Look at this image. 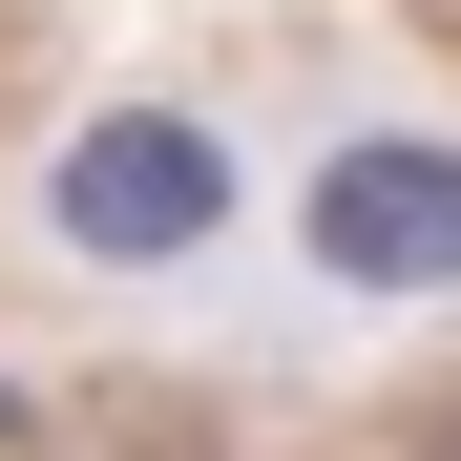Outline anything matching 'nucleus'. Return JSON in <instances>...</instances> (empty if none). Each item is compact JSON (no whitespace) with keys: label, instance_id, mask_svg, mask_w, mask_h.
<instances>
[{"label":"nucleus","instance_id":"f257e3e1","mask_svg":"<svg viewBox=\"0 0 461 461\" xmlns=\"http://www.w3.org/2000/svg\"><path fill=\"white\" fill-rule=\"evenodd\" d=\"M315 273L440 294L461 273V168H440V147H336V168H315Z\"/></svg>","mask_w":461,"mask_h":461},{"label":"nucleus","instance_id":"f03ea898","mask_svg":"<svg viewBox=\"0 0 461 461\" xmlns=\"http://www.w3.org/2000/svg\"><path fill=\"white\" fill-rule=\"evenodd\" d=\"M63 210H85L105 252H168V230H210V147H189V126H126V147H85Z\"/></svg>","mask_w":461,"mask_h":461}]
</instances>
